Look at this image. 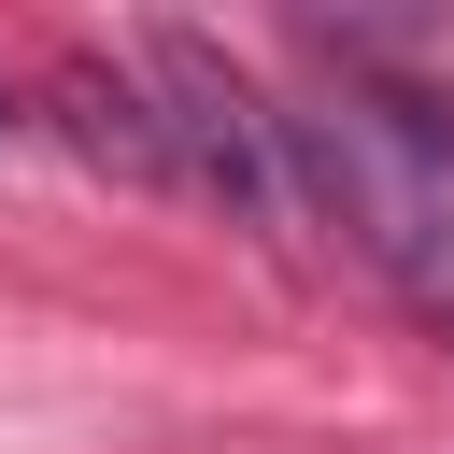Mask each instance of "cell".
Listing matches in <instances>:
<instances>
[{
  "label": "cell",
  "mask_w": 454,
  "mask_h": 454,
  "mask_svg": "<svg viewBox=\"0 0 454 454\" xmlns=\"http://www.w3.org/2000/svg\"><path fill=\"white\" fill-rule=\"evenodd\" d=\"M142 85H156V114H170L184 184H199V199H227L255 241H284V114H270V99L227 71V43L156 28V43H142Z\"/></svg>",
  "instance_id": "2"
},
{
  "label": "cell",
  "mask_w": 454,
  "mask_h": 454,
  "mask_svg": "<svg viewBox=\"0 0 454 454\" xmlns=\"http://www.w3.org/2000/svg\"><path fill=\"white\" fill-rule=\"evenodd\" d=\"M0 128H14V114H0Z\"/></svg>",
  "instance_id": "4"
},
{
  "label": "cell",
  "mask_w": 454,
  "mask_h": 454,
  "mask_svg": "<svg viewBox=\"0 0 454 454\" xmlns=\"http://www.w3.org/2000/svg\"><path fill=\"white\" fill-rule=\"evenodd\" d=\"M57 114H71V142H85L99 170H128V184H184V156H170V114H156V85H142V71L57 57Z\"/></svg>",
  "instance_id": "3"
},
{
  "label": "cell",
  "mask_w": 454,
  "mask_h": 454,
  "mask_svg": "<svg viewBox=\"0 0 454 454\" xmlns=\"http://www.w3.org/2000/svg\"><path fill=\"white\" fill-rule=\"evenodd\" d=\"M284 170H298V184L326 199V227L397 284V312L454 340V184H440V156H426L383 99H312V114H284Z\"/></svg>",
  "instance_id": "1"
}]
</instances>
